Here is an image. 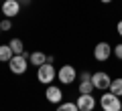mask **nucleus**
<instances>
[{
	"mask_svg": "<svg viewBox=\"0 0 122 111\" xmlns=\"http://www.w3.org/2000/svg\"><path fill=\"white\" fill-rule=\"evenodd\" d=\"M100 111H102V109H100Z\"/></svg>",
	"mask_w": 122,
	"mask_h": 111,
	"instance_id": "22",
	"label": "nucleus"
},
{
	"mask_svg": "<svg viewBox=\"0 0 122 111\" xmlns=\"http://www.w3.org/2000/svg\"><path fill=\"white\" fill-rule=\"evenodd\" d=\"M20 12V2L18 0H4L2 2V14L6 18H12Z\"/></svg>",
	"mask_w": 122,
	"mask_h": 111,
	"instance_id": "9",
	"label": "nucleus"
},
{
	"mask_svg": "<svg viewBox=\"0 0 122 111\" xmlns=\"http://www.w3.org/2000/svg\"><path fill=\"white\" fill-rule=\"evenodd\" d=\"M37 79H39V83H43V85H51L57 79L55 67H53L51 63H45V65H41V67H37Z\"/></svg>",
	"mask_w": 122,
	"mask_h": 111,
	"instance_id": "2",
	"label": "nucleus"
},
{
	"mask_svg": "<svg viewBox=\"0 0 122 111\" xmlns=\"http://www.w3.org/2000/svg\"><path fill=\"white\" fill-rule=\"evenodd\" d=\"M112 53H114V57H116L118 61H122V44H120V43L114 47V51H112Z\"/></svg>",
	"mask_w": 122,
	"mask_h": 111,
	"instance_id": "17",
	"label": "nucleus"
},
{
	"mask_svg": "<svg viewBox=\"0 0 122 111\" xmlns=\"http://www.w3.org/2000/svg\"><path fill=\"white\" fill-rule=\"evenodd\" d=\"M29 57L26 55H14L12 59L8 61V67H10V71L14 73V75H25L26 73V69H29Z\"/></svg>",
	"mask_w": 122,
	"mask_h": 111,
	"instance_id": "3",
	"label": "nucleus"
},
{
	"mask_svg": "<svg viewBox=\"0 0 122 111\" xmlns=\"http://www.w3.org/2000/svg\"><path fill=\"white\" fill-rule=\"evenodd\" d=\"M0 28H2V30H10V28H12V22H10V18H2V22H0Z\"/></svg>",
	"mask_w": 122,
	"mask_h": 111,
	"instance_id": "16",
	"label": "nucleus"
},
{
	"mask_svg": "<svg viewBox=\"0 0 122 111\" xmlns=\"http://www.w3.org/2000/svg\"><path fill=\"white\" fill-rule=\"evenodd\" d=\"M77 109L79 111H94L96 109V105H98V101H96V97L92 93H86V95H79L77 97Z\"/></svg>",
	"mask_w": 122,
	"mask_h": 111,
	"instance_id": "8",
	"label": "nucleus"
},
{
	"mask_svg": "<svg viewBox=\"0 0 122 111\" xmlns=\"http://www.w3.org/2000/svg\"><path fill=\"white\" fill-rule=\"evenodd\" d=\"M116 32H118V36H122V20H118V24H116Z\"/></svg>",
	"mask_w": 122,
	"mask_h": 111,
	"instance_id": "18",
	"label": "nucleus"
},
{
	"mask_svg": "<svg viewBox=\"0 0 122 111\" xmlns=\"http://www.w3.org/2000/svg\"><path fill=\"white\" fill-rule=\"evenodd\" d=\"M57 79H59V83H63V85H71V83L77 79V71H75L73 65H63V67L57 71Z\"/></svg>",
	"mask_w": 122,
	"mask_h": 111,
	"instance_id": "4",
	"label": "nucleus"
},
{
	"mask_svg": "<svg viewBox=\"0 0 122 111\" xmlns=\"http://www.w3.org/2000/svg\"><path fill=\"white\" fill-rule=\"evenodd\" d=\"M112 51H114V47H110V43L102 40V43H98L96 47H94V59H96L98 63H104V61L110 59Z\"/></svg>",
	"mask_w": 122,
	"mask_h": 111,
	"instance_id": "6",
	"label": "nucleus"
},
{
	"mask_svg": "<svg viewBox=\"0 0 122 111\" xmlns=\"http://www.w3.org/2000/svg\"><path fill=\"white\" fill-rule=\"evenodd\" d=\"M45 99H47L49 103H53V105H59L61 101H63V91H61L59 85H47V89H45Z\"/></svg>",
	"mask_w": 122,
	"mask_h": 111,
	"instance_id": "7",
	"label": "nucleus"
},
{
	"mask_svg": "<svg viewBox=\"0 0 122 111\" xmlns=\"http://www.w3.org/2000/svg\"><path fill=\"white\" fill-rule=\"evenodd\" d=\"M120 111H122V109H120Z\"/></svg>",
	"mask_w": 122,
	"mask_h": 111,
	"instance_id": "21",
	"label": "nucleus"
},
{
	"mask_svg": "<svg viewBox=\"0 0 122 111\" xmlns=\"http://www.w3.org/2000/svg\"><path fill=\"white\" fill-rule=\"evenodd\" d=\"M81 81H79V95H86V93H92V91L96 89V87H94V83H92V73H87V71H83L81 73Z\"/></svg>",
	"mask_w": 122,
	"mask_h": 111,
	"instance_id": "10",
	"label": "nucleus"
},
{
	"mask_svg": "<svg viewBox=\"0 0 122 111\" xmlns=\"http://www.w3.org/2000/svg\"><path fill=\"white\" fill-rule=\"evenodd\" d=\"M100 107H102V111H120L122 109V101H120L118 95L106 91L100 97Z\"/></svg>",
	"mask_w": 122,
	"mask_h": 111,
	"instance_id": "1",
	"label": "nucleus"
},
{
	"mask_svg": "<svg viewBox=\"0 0 122 111\" xmlns=\"http://www.w3.org/2000/svg\"><path fill=\"white\" fill-rule=\"evenodd\" d=\"M92 83H94V87H96L98 91H108V89H110V83H112V79H110L108 73L96 71V73H92Z\"/></svg>",
	"mask_w": 122,
	"mask_h": 111,
	"instance_id": "5",
	"label": "nucleus"
},
{
	"mask_svg": "<svg viewBox=\"0 0 122 111\" xmlns=\"http://www.w3.org/2000/svg\"><path fill=\"white\" fill-rule=\"evenodd\" d=\"M0 32H2V28H0Z\"/></svg>",
	"mask_w": 122,
	"mask_h": 111,
	"instance_id": "20",
	"label": "nucleus"
},
{
	"mask_svg": "<svg viewBox=\"0 0 122 111\" xmlns=\"http://www.w3.org/2000/svg\"><path fill=\"white\" fill-rule=\"evenodd\" d=\"M8 44H10V49H12L14 55H22V53H25V44H22L20 39H12Z\"/></svg>",
	"mask_w": 122,
	"mask_h": 111,
	"instance_id": "14",
	"label": "nucleus"
},
{
	"mask_svg": "<svg viewBox=\"0 0 122 111\" xmlns=\"http://www.w3.org/2000/svg\"><path fill=\"white\" fill-rule=\"evenodd\" d=\"M29 63H30V65H35V67H41V65L47 63V55H45V53H41V51H35V53H30Z\"/></svg>",
	"mask_w": 122,
	"mask_h": 111,
	"instance_id": "11",
	"label": "nucleus"
},
{
	"mask_svg": "<svg viewBox=\"0 0 122 111\" xmlns=\"http://www.w3.org/2000/svg\"><path fill=\"white\" fill-rule=\"evenodd\" d=\"M110 93H114V95H118V97H122V77H118V79H112V83H110Z\"/></svg>",
	"mask_w": 122,
	"mask_h": 111,
	"instance_id": "13",
	"label": "nucleus"
},
{
	"mask_svg": "<svg viewBox=\"0 0 122 111\" xmlns=\"http://www.w3.org/2000/svg\"><path fill=\"white\" fill-rule=\"evenodd\" d=\"M57 111H79L77 109V103H73V101H61L59 105H57Z\"/></svg>",
	"mask_w": 122,
	"mask_h": 111,
	"instance_id": "15",
	"label": "nucleus"
},
{
	"mask_svg": "<svg viewBox=\"0 0 122 111\" xmlns=\"http://www.w3.org/2000/svg\"><path fill=\"white\" fill-rule=\"evenodd\" d=\"M12 57H14V53L10 49V44H0V63H8Z\"/></svg>",
	"mask_w": 122,
	"mask_h": 111,
	"instance_id": "12",
	"label": "nucleus"
},
{
	"mask_svg": "<svg viewBox=\"0 0 122 111\" xmlns=\"http://www.w3.org/2000/svg\"><path fill=\"white\" fill-rule=\"evenodd\" d=\"M102 4H110V2H112V0H100Z\"/></svg>",
	"mask_w": 122,
	"mask_h": 111,
	"instance_id": "19",
	"label": "nucleus"
}]
</instances>
